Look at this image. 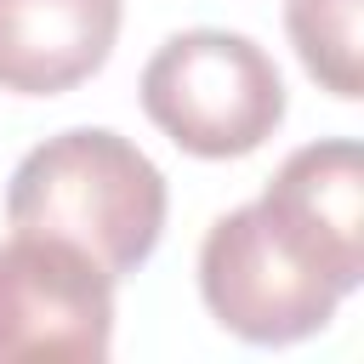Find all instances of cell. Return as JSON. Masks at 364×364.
I'll use <instances>...</instances> for the list:
<instances>
[{
    "instance_id": "6da1fadb",
    "label": "cell",
    "mask_w": 364,
    "mask_h": 364,
    "mask_svg": "<svg viewBox=\"0 0 364 364\" xmlns=\"http://www.w3.org/2000/svg\"><path fill=\"white\" fill-rule=\"evenodd\" d=\"M165 176L119 131L80 125L28 148L6 188L11 233H46L85 250L108 279L136 273L165 233Z\"/></svg>"
},
{
    "instance_id": "7a4b0ae2",
    "label": "cell",
    "mask_w": 364,
    "mask_h": 364,
    "mask_svg": "<svg viewBox=\"0 0 364 364\" xmlns=\"http://www.w3.org/2000/svg\"><path fill=\"white\" fill-rule=\"evenodd\" d=\"M364 267L336 256L290 205L256 199L210 222L199 245V296L222 330L250 347H290L336 318Z\"/></svg>"
},
{
    "instance_id": "3957f363",
    "label": "cell",
    "mask_w": 364,
    "mask_h": 364,
    "mask_svg": "<svg viewBox=\"0 0 364 364\" xmlns=\"http://www.w3.org/2000/svg\"><path fill=\"white\" fill-rule=\"evenodd\" d=\"M142 114L199 159L256 154L284 119V80L273 57L228 28L171 34L142 68Z\"/></svg>"
},
{
    "instance_id": "277c9868",
    "label": "cell",
    "mask_w": 364,
    "mask_h": 364,
    "mask_svg": "<svg viewBox=\"0 0 364 364\" xmlns=\"http://www.w3.org/2000/svg\"><path fill=\"white\" fill-rule=\"evenodd\" d=\"M114 347V279L74 245L11 233L0 245V364H102Z\"/></svg>"
},
{
    "instance_id": "5b68a950",
    "label": "cell",
    "mask_w": 364,
    "mask_h": 364,
    "mask_svg": "<svg viewBox=\"0 0 364 364\" xmlns=\"http://www.w3.org/2000/svg\"><path fill=\"white\" fill-rule=\"evenodd\" d=\"M114 40L119 0H0V91H74L108 63Z\"/></svg>"
},
{
    "instance_id": "8992f818",
    "label": "cell",
    "mask_w": 364,
    "mask_h": 364,
    "mask_svg": "<svg viewBox=\"0 0 364 364\" xmlns=\"http://www.w3.org/2000/svg\"><path fill=\"white\" fill-rule=\"evenodd\" d=\"M358 17H364V0H284V28L301 68L341 102L364 97Z\"/></svg>"
}]
</instances>
